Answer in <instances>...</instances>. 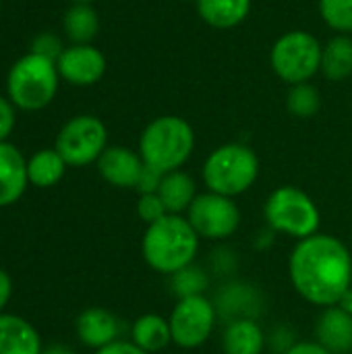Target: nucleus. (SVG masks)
Here are the masks:
<instances>
[{
    "label": "nucleus",
    "mask_w": 352,
    "mask_h": 354,
    "mask_svg": "<svg viewBox=\"0 0 352 354\" xmlns=\"http://www.w3.org/2000/svg\"><path fill=\"white\" fill-rule=\"evenodd\" d=\"M288 276L301 299L315 307H334L352 286V255L332 234H313L295 245Z\"/></svg>",
    "instance_id": "nucleus-1"
},
{
    "label": "nucleus",
    "mask_w": 352,
    "mask_h": 354,
    "mask_svg": "<svg viewBox=\"0 0 352 354\" xmlns=\"http://www.w3.org/2000/svg\"><path fill=\"white\" fill-rule=\"evenodd\" d=\"M199 241V234L185 216L168 214L145 228L141 239V255L154 272L172 276L195 263Z\"/></svg>",
    "instance_id": "nucleus-2"
},
{
    "label": "nucleus",
    "mask_w": 352,
    "mask_h": 354,
    "mask_svg": "<svg viewBox=\"0 0 352 354\" xmlns=\"http://www.w3.org/2000/svg\"><path fill=\"white\" fill-rule=\"evenodd\" d=\"M195 149L193 127L174 114L154 118L139 137V156L145 166L164 174L180 170Z\"/></svg>",
    "instance_id": "nucleus-3"
},
{
    "label": "nucleus",
    "mask_w": 352,
    "mask_h": 354,
    "mask_svg": "<svg viewBox=\"0 0 352 354\" xmlns=\"http://www.w3.org/2000/svg\"><path fill=\"white\" fill-rule=\"evenodd\" d=\"M60 73L54 60L29 52L21 56L8 71L6 93L15 108L25 112L44 110L58 91Z\"/></svg>",
    "instance_id": "nucleus-4"
},
{
    "label": "nucleus",
    "mask_w": 352,
    "mask_h": 354,
    "mask_svg": "<svg viewBox=\"0 0 352 354\" xmlns=\"http://www.w3.org/2000/svg\"><path fill=\"white\" fill-rule=\"evenodd\" d=\"M201 176L207 191L234 199L255 185L259 158L249 145L224 143L205 158Z\"/></svg>",
    "instance_id": "nucleus-5"
},
{
    "label": "nucleus",
    "mask_w": 352,
    "mask_h": 354,
    "mask_svg": "<svg viewBox=\"0 0 352 354\" xmlns=\"http://www.w3.org/2000/svg\"><path fill=\"white\" fill-rule=\"evenodd\" d=\"M263 218L272 230L297 241L317 234L322 224L317 203L303 189L293 185L278 187L270 193L263 203Z\"/></svg>",
    "instance_id": "nucleus-6"
},
{
    "label": "nucleus",
    "mask_w": 352,
    "mask_h": 354,
    "mask_svg": "<svg viewBox=\"0 0 352 354\" xmlns=\"http://www.w3.org/2000/svg\"><path fill=\"white\" fill-rule=\"evenodd\" d=\"M319 39L303 29L280 35L270 50V64L278 79L288 85L309 83L322 71Z\"/></svg>",
    "instance_id": "nucleus-7"
},
{
    "label": "nucleus",
    "mask_w": 352,
    "mask_h": 354,
    "mask_svg": "<svg viewBox=\"0 0 352 354\" xmlns=\"http://www.w3.org/2000/svg\"><path fill=\"white\" fill-rule=\"evenodd\" d=\"M108 147L106 124L91 114L71 118L56 135L54 149L62 156L66 166H89L100 160Z\"/></svg>",
    "instance_id": "nucleus-8"
},
{
    "label": "nucleus",
    "mask_w": 352,
    "mask_h": 354,
    "mask_svg": "<svg viewBox=\"0 0 352 354\" xmlns=\"http://www.w3.org/2000/svg\"><path fill=\"white\" fill-rule=\"evenodd\" d=\"M216 317L218 309L205 295L178 299L168 317L172 342L185 351L203 346L216 328Z\"/></svg>",
    "instance_id": "nucleus-9"
},
{
    "label": "nucleus",
    "mask_w": 352,
    "mask_h": 354,
    "mask_svg": "<svg viewBox=\"0 0 352 354\" xmlns=\"http://www.w3.org/2000/svg\"><path fill=\"white\" fill-rule=\"evenodd\" d=\"M185 218L199 234V239L207 241L230 239L241 226V209L234 199L212 191L199 193L187 209Z\"/></svg>",
    "instance_id": "nucleus-10"
},
{
    "label": "nucleus",
    "mask_w": 352,
    "mask_h": 354,
    "mask_svg": "<svg viewBox=\"0 0 352 354\" xmlns=\"http://www.w3.org/2000/svg\"><path fill=\"white\" fill-rule=\"evenodd\" d=\"M60 79L77 87L95 85L106 73V56L91 44H73L56 60Z\"/></svg>",
    "instance_id": "nucleus-11"
},
{
    "label": "nucleus",
    "mask_w": 352,
    "mask_h": 354,
    "mask_svg": "<svg viewBox=\"0 0 352 354\" xmlns=\"http://www.w3.org/2000/svg\"><path fill=\"white\" fill-rule=\"evenodd\" d=\"M145 162L141 160L139 151H133L122 145L106 147V151L98 160L100 176L118 189H135L137 180L143 172Z\"/></svg>",
    "instance_id": "nucleus-12"
},
{
    "label": "nucleus",
    "mask_w": 352,
    "mask_h": 354,
    "mask_svg": "<svg viewBox=\"0 0 352 354\" xmlns=\"http://www.w3.org/2000/svg\"><path fill=\"white\" fill-rule=\"evenodd\" d=\"M315 342L332 354L352 353V315L340 307H326L315 324Z\"/></svg>",
    "instance_id": "nucleus-13"
},
{
    "label": "nucleus",
    "mask_w": 352,
    "mask_h": 354,
    "mask_svg": "<svg viewBox=\"0 0 352 354\" xmlns=\"http://www.w3.org/2000/svg\"><path fill=\"white\" fill-rule=\"evenodd\" d=\"M27 162L23 153L2 141L0 143V207L12 205L19 201L27 189Z\"/></svg>",
    "instance_id": "nucleus-14"
},
{
    "label": "nucleus",
    "mask_w": 352,
    "mask_h": 354,
    "mask_svg": "<svg viewBox=\"0 0 352 354\" xmlns=\"http://www.w3.org/2000/svg\"><path fill=\"white\" fill-rule=\"evenodd\" d=\"M75 330H77V336L79 340L89 346V348H104L112 342L118 340V319L102 309V307H89L85 309L77 322H75Z\"/></svg>",
    "instance_id": "nucleus-15"
},
{
    "label": "nucleus",
    "mask_w": 352,
    "mask_h": 354,
    "mask_svg": "<svg viewBox=\"0 0 352 354\" xmlns=\"http://www.w3.org/2000/svg\"><path fill=\"white\" fill-rule=\"evenodd\" d=\"M0 354H41L35 328L19 315L0 313Z\"/></svg>",
    "instance_id": "nucleus-16"
},
{
    "label": "nucleus",
    "mask_w": 352,
    "mask_h": 354,
    "mask_svg": "<svg viewBox=\"0 0 352 354\" xmlns=\"http://www.w3.org/2000/svg\"><path fill=\"white\" fill-rule=\"evenodd\" d=\"M266 334L261 326L251 319H234L228 322L222 334V353L224 354H263Z\"/></svg>",
    "instance_id": "nucleus-17"
},
{
    "label": "nucleus",
    "mask_w": 352,
    "mask_h": 354,
    "mask_svg": "<svg viewBox=\"0 0 352 354\" xmlns=\"http://www.w3.org/2000/svg\"><path fill=\"white\" fill-rule=\"evenodd\" d=\"M158 195H160L162 203L166 205L168 214L183 216V214H187V209L191 207V203L195 201V197L199 193H197V185L191 174H187L183 170H174V172L164 174Z\"/></svg>",
    "instance_id": "nucleus-18"
},
{
    "label": "nucleus",
    "mask_w": 352,
    "mask_h": 354,
    "mask_svg": "<svg viewBox=\"0 0 352 354\" xmlns=\"http://www.w3.org/2000/svg\"><path fill=\"white\" fill-rule=\"evenodd\" d=\"M197 12L214 29H232L251 12V0H197Z\"/></svg>",
    "instance_id": "nucleus-19"
},
{
    "label": "nucleus",
    "mask_w": 352,
    "mask_h": 354,
    "mask_svg": "<svg viewBox=\"0 0 352 354\" xmlns=\"http://www.w3.org/2000/svg\"><path fill=\"white\" fill-rule=\"evenodd\" d=\"M131 342L149 354L164 351L172 342L168 319L158 313H145L137 317L131 330Z\"/></svg>",
    "instance_id": "nucleus-20"
},
{
    "label": "nucleus",
    "mask_w": 352,
    "mask_h": 354,
    "mask_svg": "<svg viewBox=\"0 0 352 354\" xmlns=\"http://www.w3.org/2000/svg\"><path fill=\"white\" fill-rule=\"evenodd\" d=\"M322 73L328 81H344L352 75V37L334 35L322 50Z\"/></svg>",
    "instance_id": "nucleus-21"
},
{
    "label": "nucleus",
    "mask_w": 352,
    "mask_h": 354,
    "mask_svg": "<svg viewBox=\"0 0 352 354\" xmlns=\"http://www.w3.org/2000/svg\"><path fill=\"white\" fill-rule=\"evenodd\" d=\"M66 170V162L56 149H41L35 151L27 160V178L33 187L48 189L62 180Z\"/></svg>",
    "instance_id": "nucleus-22"
},
{
    "label": "nucleus",
    "mask_w": 352,
    "mask_h": 354,
    "mask_svg": "<svg viewBox=\"0 0 352 354\" xmlns=\"http://www.w3.org/2000/svg\"><path fill=\"white\" fill-rule=\"evenodd\" d=\"M64 31L73 44H91L100 31V17L91 4H73L64 15Z\"/></svg>",
    "instance_id": "nucleus-23"
},
{
    "label": "nucleus",
    "mask_w": 352,
    "mask_h": 354,
    "mask_svg": "<svg viewBox=\"0 0 352 354\" xmlns=\"http://www.w3.org/2000/svg\"><path fill=\"white\" fill-rule=\"evenodd\" d=\"M319 106H322V95L317 87H313L311 83L290 85L286 95V108L295 118H311L317 114Z\"/></svg>",
    "instance_id": "nucleus-24"
},
{
    "label": "nucleus",
    "mask_w": 352,
    "mask_h": 354,
    "mask_svg": "<svg viewBox=\"0 0 352 354\" xmlns=\"http://www.w3.org/2000/svg\"><path fill=\"white\" fill-rule=\"evenodd\" d=\"M170 286H172V292L178 299L201 297L207 290V286H210V278H207V274L201 268L191 263L185 270H180V272L170 276Z\"/></svg>",
    "instance_id": "nucleus-25"
},
{
    "label": "nucleus",
    "mask_w": 352,
    "mask_h": 354,
    "mask_svg": "<svg viewBox=\"0 0 352 354\" xmlns=\"http://www.w3.org/2000/svg\"><path fill=\"white\" fill-rule=\"evenodd\" d=\"M319 15L324 23L342 33L351 35L352 33V0H319Z\"/></svg>",
    "instance_id": "nucleus-26"
},
{
    "label": "nucleus",
    "mask_w": 352,
    "mask_h": 354,
    "mask_svg": "<svg viewBox=\"0 0 352 354\" xmlns=\"http://www.w3.org/2000/svg\"><path fill=\"white\" fill-rule=\"evenodd\" d=\"M137 216L149 226V224L162 220L164 216H168V212H166V205L162 203L160 195L154 193V195H139V201H137Z\"/></svg>",
    "instance_id": "nucleus-27"
},
{
    "label": "nucleus",
    "mask_w": 352,
    "mask_h": 354,
    "mask_svg": "<svg viewBox=\"0 0 352 354\" xmlns=\"http://www.w3.org/2000/svg\"><path fill=\"white\" fill-rule=\"evenodd\" d=\"M62 44H60V39L56 37V35H52V33H41V35H37L35 39H33V50L31 52H35V54H41V56H46V58H50V60H58V56L62 54Z\"/></svg>",
    "instance_id": "nucleus-28"
},
{
    "label": "nucleus",
    "mask_w": 352,
    "mask_h": 354,
    "mask_svg": "<svg viewBox=\"0 0 352 354\" xmlns=\"http://www.w3.org/2000/svg\"><path fill=\"white\" fill-rule=\"evenodd\" d=\"M162 178H164V172L151 168V166H143V172L137 180V187L135 191L139 195H154L160 191V185H162Z\"/></svg>",
    "instance_id": "nucleus-29"
},
{
    "label": "nucleus",
    "mask_w": 352,
    "mask_h": 354,
    "mask_svg": "<svg viewBox=\"0 0 352 354\" xmlns=\"http://www.w3.org/2000/svg\"><path fill=\"white\" fill-rule=\"evenodd\" d=\"M12 129H15V106L8 97L0 95V143L6 141Z\"/></svg>",
    "instance_id": "nucleus-30"
},
{
    "label": "nucleus",
    "mask_w": 352,
    "mask_h": 354,
    "mask_svg": "<svg viewBox=\"0 0 352 354\" xmlns=\"http://www.w3.org/2000/svg\"><path fill=\"white\" fill-rule=\"evenodd\" d=\"M95 354H149L141 351L135 342H127V340H116L104 348H100Z\"/></svg>",
    "instance_id": "nucleus-31"
},
{
    "label": "nucleus",
    "mask_w": 352,
    "mask_h": 354,
    "mask_svg": "<svg viewBox=\"0 0 352 354\" xmlns=\"http://www.w3.org/2000/svg\"><path fill=\"white\" fill-rule=\"evenodd\" d=\"M282 354H332L328 353L322 344L317 342H297L293 346H288Z\"/></svg>",
    "instance_id": "nucleus-32"
},
{
    "label": "nucleus",
    "mask_w": 352,
    "mask_h": 354,
    "mask_svg": "<svg viewBox=\"0 0 352 354\" xmlns=\"http://www.w3.org/2000/svg\"><path fill=\"white\" fill-rule=\"evenodd\" d=\"M10 295H12V282H10V276L0 270V311L6 307V303L10 301Z\"/></svg>",
    "instance_id": "nucleus-33"
},
{
    "label": "nucleus",
    "mask_w": 352,
    "mask_h": 354,
    "mask_svg": "<svg viewBox=\"0 0 352 354\" xmlns=\"http://www.w3.org/2000/svg\"><path fill=\"white\" fill-rule=\"evenodd\" d=\"M336 307H340L342 311H346L349 315H352V286L340 297V301L336 303Z\"/></svg>",
    "instance_id": "nucleus-34"
},
{
    "label": "nucleus",
    "mask_w": 352,
    "mask_h": 354,
    "mask_svg": "<svg viewBox=\"0 0 352 354\" xmlns=\"http://www.w3.org/2000/svg\"><path fill=\"white\" fill-rule=\"evenodd\" d=\"M41 354H75L71 348H66V346H50V348H46V351H41Z\"/></svg>",
    "instance_id": "nucleus-35"
},
{
    "label": "nucleus",
    "mask_w": 352,
    "mask_h": 354,
    "mask_svg": "<svg viewBox=\"0 0 352 354\" xmlns=\"http://www.w3.org/2000/svg\"><path fill=\"white\" fill-rule=\"evenodd\" d=\"M73 4H93L95 0H71Z\"/></svg>",
    "instance_id": "nucleus-36"
}]
</instances>
